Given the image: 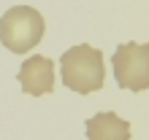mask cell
Wrapping results in <instances>:
<instances>
[{
	"mask_svg": "<svg viewBox=\"0 0 149 140\" xmlns=\"http://www.w3.org/2000/svg\"><path fill=\"white\" fill-rule=\"evenodd\" d=\"M43 16L30 5H14L0 19V43L14 54H27L43 38Z\"/></svg>",
	"mask_w": 149,
	"mask_h": 140,
	"instance_id": "7a4b0ae2",
	"label": "cell"
},
{
	"mask_svg": "<svg viewBox=\"0 0 149 140\" xmlns=\"http://www.w3.org/2000/svg\"><path fill=\"white\" fill-rule=\"evenodd\" d=\"M111 65L119 89H130V92L149 89V43L127 40L117 46Z\"/></svg>",
	"mask_w": 149,
	"mask_h": 140,
	"instance_id": "3957f363",
	"label": "cell"
},
{
	"mask_svg": "<svg viewBox=\"0 0 149 140\" xmlns=\"http://www.w3.org/2000/svg\"><path fill=\"white\" fill-rule=\"evenodd\" d=\"M84 129L87 140H130V124L111 110L95 113L92 119H87Z\"/></svg>",
	"mask_w": 149,
	"mask_h": 140,
	"instance_id": "5b68a950",
	"label": "cell"
},
{
	"mask_svg": "<svg viewBox=\"0 0 149 140\" xmlns=\"http://www.w3.org/2000/svg\"><path fill=\"white\" fill-rule=\"evenodd\" d=\"M19 86L24 94L30 97H41V94H49L54 89V62L49 57H41V54H33L30 59H24L19 73Z\"/></svg>",
	"mask_w": 149,
	"mask_h": 140,
	"instance_id": "277c9868",
	"label": "cell"
},
{
	"mask_svg": "<svg viewBox=\"0 0 149 140\" xmlns=\"http://www.w3.org/2000/svg\"><path fill=\"white\" fill-rule=\"evenodd\" d=\"M60 73H63V84L76 94L103 89V81H106L103 51L90 43H79L60 57Z\"/></svg>",
	"mask_w": 149,
	"mask_h": 140,
	"instance_id": "6da1fadb",
	"label": "cell"
}]
</instances>
